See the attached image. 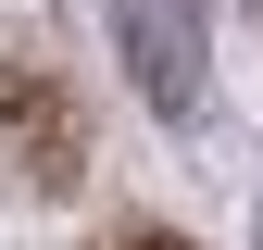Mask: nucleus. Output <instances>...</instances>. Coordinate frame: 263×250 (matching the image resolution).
Here are the masks:
<instances>
[{
    "label": "nucleus",
    "mask_w": 263,
    "mask_h": 250,
    "mask_svg": "<svg viewBox=\"0 0 263 250\" xmlns=\"http://www.w3.org/2000/svg\"><path fill=\"white\" fill-rule=\"evenodd\" d=\"M101 250H201V238H176V225H113Z\"/></svg>",
    "instance_id": "nucleus-3"
},
{
    "label": "nucleus",
    "mask_w": 263,
    "mask_h": 250,
    "mask_svg": "<svg viewBox=\"0 0 263 250\" xmlns=\"http://www.w3.org/2000/svg\"><path fill=\"white\" fill-rule=\"evenodd\" d=\"M125 75L163 125H201V13L188 0H125Z\"/></svg>",
    "instance_id": "nucleus-2"
},
{
    "label": "nucleus",
    "mask_w": 263,
    "mask_h": 250,
    "mask_svg": "<svg viewBox=\"0 0 263 250\" xmlns=\"http://www.w3.org/2000/svg\"><path fill=\"white\" fill-rule=\"evenodd\" d=\"M0 163H13L25 187H76V175H88V113H76L63 75L0 62Z\"/></svg>",
    "instance_id": "nucleus-1"
}]
</instances>
